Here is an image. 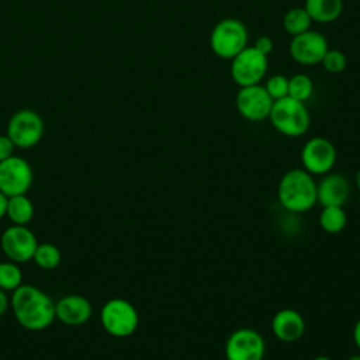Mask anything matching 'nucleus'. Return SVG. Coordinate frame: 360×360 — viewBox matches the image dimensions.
I'll list each match as a JSON object with an SVG mask.
<instances>
[{"mask_svg": "<svg viewBox=\"0 0 360 360\" xmlns=\"http://www.w3.org/2000/svg\"><path fill=\"white\" fill-rule=\"evenodd\" d=\"M14 149L15 145L13 143V141L6 135H0V162L8 159L10 156L14 155Z\"/></svg>", "mask_w": 360, "mask_h": 360, "instance_id": "nucleus-27", "label": "nucleus"}, {"mask_svg": "<svg viewBox=\"0 0 360 360\" xmlns=\"http://www.w3.org/2000/svg\"><path fill=\"white\" fill-rule=\"evenodd\" d=\"M34 204L27 194L8 197L6 217L13 225H28L34 218Z\"/></svg>", "mask_w": 360, "mask_h": 360, "instance_id": "nucleus-18", "label": "nucleus"}, {"mask_svg": "<svg viewBox=\"0 0 360 360\" xmlns=\"http://www.w3.org/2000/svg\"><path fill=\"white\" fill-rule=\"evenodd\" d=\"M350 195V183L340 173H326L316 183V202L322 207H343Z\"/></svg>", "mask_w": 360, "mask_h": 360, "instance_id": "nucleus-15", "label": "nucleus"}, {"mask_svg": "<svg viewBox=\"0 0 360 360\" xmlns=\"http://www.w3.org/2000/svg\"><path fill=\"white\" fill-rule=\"evenodd\" d=\"M91 314V302L79 294L63 295L55 302L56 319L68 326L84 325L90 319Z\"/></svg>", "mask_w": 360, "mask_h": 360, "instance_id": "nucleus-14", "label": "nucleus"}, {"mask_svg": "<svg viewBox=\"0 0 360 360\" xmlns=\"http://www.w3.org/2000/svg\"><path fill=\"white\" fill-rule=\"evenodd\" d=\"M7 201H8V197L0 191V219L6 217V211H7Z\"/></svg>", "mask_w": 360, "mask_h": 360, "instance_id": "nucleus-30", "label": "nucleus"}, {"mask_svg": "<svg viewBox=\"0 0 360 360\" xmlns=\"http://www.w3.org/2000/svg\"><path fill=\"white\" fill-rule=\"evenodd\" d=\"M10 305L15 321L27 330H42L53 323L55 301L32 284H21L11 292Z\"/></svg>", "mask_w": 360, "mask_h": 360, "instance_id": "nucleus-1", "label": "nucleus"}, {"mask_svg": "<svg viewBox=\"0 0 360 360\" xmlns=\"http://www.w3.org/2000/svg\"><path fill=\"white\" fill-rule=\"evenodd\" d=\"M32 260L42 270H53L60 264L62 253L59 248L53 243H49V242L38 243L34 252Z\"/></svg>", "mask_w": 360, "mask_h": 360, "instance_id": "nucleus-21", "label": "nucleus"}, {"mask_svg": "<svg viewBox=\"0 0 360 360\" xmlns=\"http://www.w3.org/2000/svg\"><path fill=\"white\" fill-rule=\"evenodd\" d=\"M312 360H332V359L328 357V356H316V357H314Z\"/></svg>", "mask_w": 360, "mask_h": 360, "instance_id": "nucleus-32", "label": "nucleus"}, {"mask_svg": "<svg viewBox=\"0 0 360 360\" xmlns=\"http://www.w3.org/2000/svg\"><path fill=\"white\" fill-rule=\"evenodd\" d=\"M264 89L273 101L280 100L288 96V77L284 75H273L266 80Z\"/></svg>", "mask_w": 360, "mask_h": 360, "instance_id": "nucleus-25", "label": "nucleus"}, {"mask_svg": "<svg viewBox=\"0 0 360 360\" xmlns=\"http://www.w3.org/2000/svg\"><path fill=\"white\" fill-rule=\"evenodd\" d=\"M100 322L108 335L114 338H128L138 329L139 315L128 300L111 298L100 311Z\"/></svg>", "mask_w": 360, "mask_h": 360, "instance_id": "nucleus-5", "label": "nucleus"}, {"mask_svg": "<svg viewBox=\"0 0 360 360\" xmlns=\"http://www.w3.org/2000/svg\"><path fill=\"white\" fill-rule=\"evenodd\" d=\"M321 65L329 73H340L346 69L347 59H346V55L340 49L328 48V51L325 52V55L321 60Z\"/></svg>", "mask_w": 360, "mask_h": 360, "instance_id": "nucleus-24", "label": "nucleus"}, {"mask_svg": "<svg viewBox=\"0 0 360 360\" xmlns=\"http://www.w3.org/2000/svg\"><path fill=\"white\" fill-rule=\"evenodd\" d=\"M32 180V167L24 158L13 155L0 162V191L7 197L27 194Z\"/></svg>", "mask_w": 360, "mask_h": 360, "instance_id": "nucleus-8", "label": "nucleus"}, {"mask_svg": "<svg viewBox=\"0 0 360 360\" xmlns=\"http://www.w3.org/2000/svg\"><path fill=\"white\" fill-rule=\"evenodd\" d=\"M267 66L269 60L266 55L253 46H246L231 59V77L239 87L260 84L267 73Z\"/></svg>", "mask_w": 360, "mask_h": 360, "instance_id": "nucleus-7", "label": "nucleus"}, {"mask_svg": "<svg viewBox=\"0 0 360 360\" xmlns=\"http://www.w3.org/2000/svg\"><path fill=\"white\" fill-rule=\"evenodd\" d=\"M0 245L7 259L20 264L32 260L38 240L27 225H11L3 231Z\"/></svg>", "mask_w": 360, "mask_h": 360, "instance_id": "nucleus-11", "label": "nucleus"}, {"mask_svg": "<svg viewBox=\"0 0 360 360\" xmlns=\"http://www.w3.org/2000/svg\"><path fill=\"white\" fill-rule=\"evenodd\" d=\"M353 340H354V345L360 353V318L356 321L354 323V328H353Z\"/></svg>", "mask_w": 360, "mask_h": 360, "instance_id": "nucleus-29", "label": "nucleus"}, {"mask_svg": "<svg viewBox=\"0 0 360 360\" xmlns=\"http://www.w3.org/2000/svg\"><path fill=\"white\" fill-rule=\"evenodd\" d=\"M10 307V298L7 297V291L0 288V316L7 312Z\"/></svg>", "mask_w": 360, "mask_h": 360, "instance_id": "nucleus-28", "label": "nucleus"}, {"mask_svg": "<svg viewBox=\"0 0 360 360\" xmlns=\"http://www.w3.org/2000/svg\"><path fill=\"white\" fill-rule=\"evenodd\" d=\"M277 198L290 212H307L316 204V181L307 170L291 169L278 181Z\"/></svg>", "mask_w": 360, "mask_h": 360, "instance_id": "nucleus-2", "label": "nucleus"}, {"mask_svg": "<svg viewBox=\"0 0 360 360\" xmlns=\"http://www.w3.org/2000/svg\"><path fill=\"white\" fill-rule=\"evenodd\" d=\"M304 8L312 21L329 24L340 17L343 0H305Z\"/></svg>", "mask_w": 360, "mask_h": 360, "instance_id": "nucleus-17", "label": "nucleus"}, {"mask_svg": "<svg viewBox=\"0 0 360 360\" xmlns=\"http://www.w3.org/2000/svg\"><path fill=\"white\" fill-rule=\"evenodd\" d=\"M347 360H360V353H356V354H350L347 357Z\"/></svg>", "mask_w": 360, "mask_h": 360, "instance_id": "nucleus-31", "label": "nucleus"}, {"mask_svg": "<svg viewBox=\"0 0 360 360\" xmlns=\"http://www.w3.org/2000/svg\"><path fill=\"white\" fill-rule=\"evenodd\" d=\"M314 91V83L305 73H297L288 77V96L305 103Z\"/></svg>", "mask_w": 360, "mask_h": 360, "instance_id": "nucleus-23", "label": "nucleus"}, {"mask_svg": "<svg viewBox=\"0 0 360 360\" xmlns=\"http://www.w3.org/2000/svg\"><path fill=\"white\" fill-rule=\"evenodd\" d=\"M269 120L276 131L290 138L304 135L309 129L311 124V117L305 103L290 96L273 103Z\"/></svg>", "mask_w": 360, "mask_h": 360, "instance_id": "nucleus-3", "label": "nucleus"}, {"mask_svg": "<svg viewBox=\"0 0 360 360\" xmlns=\"http://www.w3.org/2000/svg\"><path fill=\"white\" fill-rule=\"evenodd\" d=\"M271 332L278 340L294 343L305 333V321L298 311L283 308L276 312L271 319Z\"/></svg>", "mask_w": 360, "mask_h": 360, "instance_id": "nucleus-16", "label": "nucleus"}, {"mask_svg": "<svg viewBox=\"0 0 360 360\" xmlns=\"http://www.w3.org/2000/svg\"><path fill=\"white\" fill-rule=\"evenodd\" d=\"M248 28L238 18H224L218 21L210 34L211 51L225 60H231L243 51L248 46Z\"/></svg>", "mask_w": 360, "mask_h": 360, "instance_id": "nucleus-4", "label": "nucleus"}, {"mask_svg": "<svg viewBox=\"0 0 360 360\" xmlns=\"http://www.w3.org/2000/svg\"><path fill=\"white\" fill-rule=\"evenodd\" d=\"M22 284V270L18 263L7 260L0 262V288L4 291H14Z\"/></svg>", "mask_w": 360, "mask_h": 360, "instance_id": "nucleus-22", "label": "nucleus"}, {"mask_svg": "<svg viewBox=\"0 0 360 360\" xmlns=\"http://www.w3.org/2000/svg\"><path fill=\"white\" fill-rule=\"evenodd\" d=\"M338 159V152L335 145L323 138L314 136L308 139L301 149V163L302 169L309 174H326L329 173Z\"/></svg>", "mask_w": 360, "mask_h": 360, "instance_id": "nucleus-10", "label": "nucleus"}, {"mask_svg": "<svg viewBox=\"0 0 360 360\" xmlns=\"http://www.w3.org/2000/svg\"><path fill=\"white\" fill-rule=\"evenodd\" d=\"M328 39L318 31L308 30L291 38L288 51L291 58L300 65L321 63L325 52L328 51Z\"/></svg>", "mask_w": 360, "mask_h": 360, "instance_id": "nucleus-13", "label": "nucleus"}, {"mask_svg": "<svg viewBox=\"0 0 360 360\" xmlns=\"http://www.w3.org/2000/svg\"><path fill=\"white\" fill-rule=\"evenodd\" d=\"M45 125L41 115L30 108L15 111L7 122V136L15 148L30 149L39 143L44 136Z\"/></svg>", "mask_w": 360, "mask_h": 360, "instance_id": "nucleus-6", "label": "nucleus"}, {"mask_svg": "<svg viewBox=\"0 0 360 360\" xmlns=\"http://www.w3.org/2000/svg\"><path fill=\"white\" fill-rule=\"evenodd\" d=\"M273 103V98L267 94L264 86L262 84L239 87L235 97L238 112L245 120L252 122H259L269 118Z\"/></svg>", "mask_w": 360, "mask_h": 360, "instance_id": "nucleus-12", "label": "nucleus"}, {"mask_svg": "<svg viewBox=\"0 0 360 360\" xmlns=\"http://www.w3.org/2000/svg\"><path fill=\"white\" fill-rule=\"evenodd\" d=\"M312 20L304 7H292L283 17V28L291 37L311 30Z\"/></svg>", "mask_w": 360, "mask_h": 360, "instance_id": "nucleus-20", "label": "nucleus"}, {"mask_svg": "<svg viewBox=\"0 0 360 360\" xmlns=\"http://www.w3.org/2000/svg\"><path fill=\"white\" fill-rule=\"evenodd\" d=\"M347 224V215L343 207L338 205H328L322 207L319 214V225L326 233H339L345 229Z\"/></svg>", "mask_w": 360, "mask_h": 360, "instance_id": "nucleus-19", "label": "nucleus"}, {"mask_svg": "<svg viewBox=\"0 0 360 360\" xmlns=\"http://www.w3.org/2000/svg\"><path fill=\"white\" fill-rule=\"evenodd\" d=\"M256 51H259L260 53L269 56L271 52H273V48H274V44H273V39L269 37V35H260L256 38L255 44L252 45Z\"/></svg>", "mask_w": 360, "mask_h": 360, "instance_id": "nucleus-26", "label": "nucleus"}, {"mask_svg": "<svg viewBox=\"0 0 360 360\" xmlns=\"http://www.w3.org/2000/svg\"><path fill=\"white\" fill-rule=\"evenodd\" d=\"M266 343L263 336L250 328L233 330L225 342L226 360H263Z\"/></svg>", "mask_w": 360, "mask_h": 360, "instance_id": "nucleus-9", "label": "nucleus"}]
</instances>
